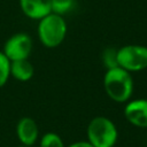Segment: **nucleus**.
Wrapping results in <instances>:
<instances>
[{
    "mask_svg": "<svg viewBox=\"0 0 147 147\" xmlns=\"http://www.w3.org/2000/svg\"><path fill=\"white\" fill-rule=\"evenodd\" d=\"M103 87L107 95L115 102H126L133 92L131 72L121 67L108 69L103 77Z\"/></svg>",
    "mask_w": 147,
    "mask_h": 147,
    "instance_id": "nucleus-1",
    "label": "nucleus"
},
{
    "mask_svg": "<svg viewBox=\"0 0 147 147\" xmlns=\"http://www.w3.org/2000/svg\"><path fill=\"white\" fill-rule=\"evenodd\" d=\"M67 30V22L63 16L51 13L39 20L37 33L40 42L45 47L55 48L63 42Z\"/></svg>",
    "mask_w": 147,
    "mask_h": 147,
    "instance_id": "nucleus-2",
    "label": "nucleus"
},
{
    "mask_svg": "<svg viewBox=\"0 0 147 147\" xmlns=\"http://www.w3.org/2000/svg\"><path fill=\"white\" fill-rule=\"evenodd\" d=\"M115 124L105 116H96L87 125V139L94 147H113L117 141Z\"/></svg>",
    "mask_w": 147,
    "mask_h": 147,
    "instance_id": "nucleus-3",
    "label": "nucleus"
},
{
    "mask_svg": "<svg viewBox=\"0 0 147 147\" xmlns=\"http://www.w3.org/2000/svg\"><path fill=\"white\" fill-rule=\"evenodd\" d=\"M118 67L129 72L147 68V47L141 45H125L117 49Z\"/></svg>",
    "mask_w": 147,
    "mask_h": 147,
    "instance_id": "nucleus-4",
    "label": "nucleus"
},
{
    "mask_svg": "<svg viewBox=\"0 0 147 147\" xmlns=\"http://www.w3.org/2000/svg\"><path fill=\"white\" fill-rule=\"evenodd\" d=\"M32 39L28 33L20 32L13 34L3 45V54L9 61L29 59L32 52Z\"/></svg>",
    "mask_w": 147,
    "mask_h": 147,
    "instance_id": "nucleus-5",
    "label": "nucleus"
},
{
    "mask_svg": "<svg viewBox=\"0 0 147 147\" xmlns=\"http://www.w3.org/2000/svg\"><path fill=\"white\" fill-rule=\"evenodd\" d=\"M124 116L137 127H147V99H136L126 103Z\"/></svg>",
    "mask_w": 147,
    "mask_h": 147,
    "instance_id": "nucleus-6",
    "label": "nucleus"
},
{
    "mask_svg": "<svg viewBox=\"0 0 147 147\" xmlns=\"http://www.w3.org/2000/svg\"><path fill=\"white\" fill-rule=\"evenodd\" d=\"M22 13L32 20H41L52 13V0H18Z\"/></svg>",
    "mask_w": 147,
    "mask_h": 147,
    "instance_id": "nucleus-7",
    "label": "nucleus"
},
{
    "mask_svg": "<svg viewBox=\"0 0 147 147\" xmlns=\"http://www.w3.org/2000/svg\"><path fill=\"white\" fill-rule=\"evenodd\" d=\"M16 133L18 140L23 144V146H32L38 139V125L33 118L22 117L17 123Z\"/></svg>",
    "mask_w": 147,
    "mask_h": 147,
    "instance_id": "nucleus-8",
    "label": "nucleus"
},
{
    "mask_svg": "<svg viewBox=\"0 0 147 147\" xmlns=\"http://www.w3.org/2000/svg\"><path fill=\"white\" fill-rule=\"evenodd\" d=\"M34 69L29 59L10 61V76L20 82H28L33 77Z\"/></svg>",
    "mask_w": 147,
    "mask_h": 147,
    "instance_id": "nucleus-9",
    "label": "nucleus"
},
{
    "mask_svg": "<svg viewBox=\"0 0 147 147\" xmlns=\"http://www.w3.org/2000/svg\"><path fill=\"white\" fill-rule=\"evenodd\" d=\"M101 60H102L103 65L107 68V70L118 67V62H117V49H115L113 47L106 48L102 52Z\"/></svg>",
    "mask_w": 147,
    "mask_h": 147,
    "instance_id": "nucleus-10",
    "label": "nucleus"
},
{
    "mask_svg": "<svg viewBox=\"0 0 147 147\" xmlns=\"http://www.w3.org/2000/svg\"><path fill=\"white\" fill-rule=\"evenodd\" d=\"M75 5V0H52V13L57 15L68 14Z\"/></svg>",
    "mask_w": 147,
    "mask_h": 147,
    "instance_id": "nucleus-11",
    "label": "nucleus"
},
{
    "mask_svg": "<svg viewBox=\"0 0 147 147\" xmlns=\"http://www.w3.org/2000/svg\"><path fill=\"white\" fill-rule=\"evenodd\" d=\"M40 147H64L61 137L54 132H47L41 137Z\"/></svg>",
    "mask_w": 147,
    "mask_h": 147,
    "instance_id": "nucleus-12",
    "label": "nucleus"
},
{
    "mask_svg": "<svg viewBox=\"0 0 147 147\" xmlns=\"http://www.w3.org/2000/svg\"><path fill=\"white\" fill-rule=\"evenodd\" d=\"M9 76H10V61L3 54V52H0V87H2L7 83Z\"/></svg>",
    "mask_w": 147,
    "mask_h": 147,
    "instance_id": "nucleus-13",
    "label": "nucleus"
},
{
    "mask_svg": "<svg viewBox=\"0 0 147 147\" xmlns=\"http://www.w3.org/2000/svg\"><path fill=\"white\" fill-rule=\"evenodd\" d=\"M68 147H94V146L92 144H90L88 141H77V142L69 145Z\"/></svg>",
    "mask_w": 147,
    "mask_h": 147,
    "instance_id": "nucleus-14",
    "label": "nucleus"
},
{
    "mask_svg": "<svg viewBox=\"0 0 147 147\" xmlns=\"http://www.w3.org/2000/svg\"><path fill=\"white\" fill-rule=\"evenodd\" d=\"M22 147H32V146H22Z\"/></svg>",
    "mask_w": 147,
    "mask_h": 147,
    "instance_id": "nucleus-15",
    "label": "nucleus"
}]
</instances>
